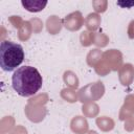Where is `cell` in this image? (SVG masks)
<instances>
[{
	"label": "cell",
	"instance_id": "4",
	"mask_svg": "<svg viewBox=\"0 0 134 134\" xmlns=\"http://www.w3.org/2000/svg\"><path fill=\"white\" fill-rule=\"evenodd\" d=\"M117 4L120 5V6H122V7H131V6L134 5V1H132V2H126V3H122L120 1H118Z\"/></svg>",
	"mask_w": 134,
	"mask_h": 134
},
{
	"label": "cell",
	"instance_id": "3",
	"mask_svg": "<svg viewBox=\"0 0 134 134\" xmlns=\"http://www.w3.org/2000/svg\"><path fill=\"white\" fill-rule=\"evenodd\" d=\"M21 3L26 10L31 13L41 12L47 5V1H41V0H22Z\"/></svg>",
	"mask_w": 134,
	"mask_h": 134
},
{
	"label": "cell",
	"instance_id": "2",
	"mask_svg": "<svg viewBox=\"0 0 134 134\" xmlns=\"http://www.w3.org/2000/svg\"><path fill=\"white\" fill-rule=\"evenodd\" d=\"M24 61L23 47L15 42L3 41L0 44V66L4 71L18 69Z\"/></svg>",
	"mask_w": 134,
	"mask_h": 134
},
{
	"label": "cell",
	"instance_id": "1",
	"mask_svg": "<svg viewBox=\"0 0 134 134\" xmlns=\"http://www.w3.org/2000/svg\"><path fill=\"white\" fill-rule=\"evenodd\" d=\"M43 79L37 68L22 66L15 70L12 76L13 89L21 96L28 97L36 94L42 87Z\"/></svg>",
	"mask_w": 134,
	"mask_h": 134
}]
</instances>
